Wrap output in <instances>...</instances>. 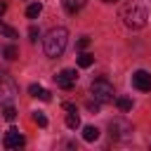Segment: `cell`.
<instances>
[{"instance_id": "cell-1", "label": "cell", "mask_w": 151, "mask_h": 151, "mask_svg": "<svg viewBox=\"0 0 151 151\" xmlns=\"http://www.w3.org/2000/svg\"><path fill=\"white\" fill-rule=\"evenodd\" d=\"M66 42H68V31L61 28V26L52 28V31L45 35V54L52 57V59L61 57L64 50H66Z\"/></svg>"}, {"instance_id": "cell-12", "label": "cell", "mask_w": 151, "mask_h": 151, "mask_svg": "<svg viewBox=\"0 0 151 151\" xmlns=\"http://www.w3.org/2000/svg\"><path fill=\"white\" fill-rule=\"evenodd\" d=\"M92 64H94V57H92L90 52H83V54L78 57V66H80V68H90Z\"/></svg>"}, {"instance_id": "cell-20", "label": "cell", "mask_w": 151, "mask_h": 151, "mask_svg": "<svg viewBox=\"0 0 151 151\" xmlns=\"http://www.w3.org/2000/svg\"><path fill=\"white\" fill-rule=\"evenodd\" d=\"M87 47H90V38L85 35V38H80V40H78V50H87Z\"/></svg>"}, {"instance_id": "cell-23", "label": "cell", "mask_w": 151, "mask_h": 151, "mask_svg": "<svg viewBox=\"0 0 151 151\" xmlns=\"http://www.w3.org/2000/svg\"><path fill=\"white\" fill-rule=\"evenodd\" d=\"M64 109H66V111H76V104H71V101H66V104H64Z\"/></svg>"}, {"instance_id": "cell-13", "label": "cell", "mask_w": 151, "mask_h": 151, "mask_svg": "<svg viewBox=\"0 0 151 151\" xmlns=\"http://www.w3.org/2000/svg\"><path fill=\"white\" fill-rule=\"evenodd\" d=\"M80 125V118H78V111H68L66 113V127H71V130H76Z\"/></svg>"}, {"instance_id": "cell-3", "label": "cell", "mask_w": 151, "mask_h": 151, "mask_svg": "<svg viewBox=\"0 0 151 151\" xmlns=\"http://www.w3.org/2000/svg\"><path fill=\"white\" fill-rule=\"evenodd\" d=\"M90 92H92V97L97 99V101H113V85L106 80V78H97V80H92V85H90Z\"/></svg>"}, {"instance_id": "cell-24", "label": "cell", "mask_w": 151, "mask_h": 151, "mask_svg": "<svg viewBox=\"0 0 151 151\" xmlns=\"http://www.w3.org/2000/svg\"><path fill=\"white\" fill-rule=\"evenodd\" d=\"M5 9H7V5H5V2H0V14H2Z\"/></svg>"}, {"instance_id": "cell-15", "label": "cell", "mask_w": 151, "mask_h": 151, "mask_svg": "<svg viewBox=\"0 0 151 151\" xmlns=\"http://www.w3.org/2000/svg\"><path fill=\"white\" fill-rule=\"evenodd\" d=\"M116 106H118L120 111H130V109H132V99H127V97H116Z\"/></svg>"}, {"instance_id": "cell-18", "label": "cell", "mask_w": 151, "mask_h": 151, "mask_svg": "<svg viewBox=\"0 0 151 151\" xmlns=\"http://www.w3.org/2000/svg\"><path fill=\"white\" fill-rule=\"evenodd\" d=\"M2 116H5L7 120H14V118H17V109H14L12 104H7V106H2Z\"/></svg>"}, {"instance_id": "cell-9", "label": "cell", "mask_w": 151, "mask_h": 151, "mask_svg": "<svg viewBox=\"0 0 151 151\" xmlns=\"http://www.w3.org/2000/svg\"><path fill=\"white\" fill-rule=\"evenodd\" d=\"M59 2H61V7H64L68 14H76V12H80V9L85 7L87 0H59Z\"/></svg>"}, {"instance_id": "cell-17", "label": "cell", "mask_w": 151, "mask_h": 151, "mask_svg": "<svg viewBox=\"0 0 151 151\" xmlns=\"http://www.w3.org/2000/svg\"><path fill=\"white\" fill-rule=\"evenodd\" d=\"M2 54H5V59H17L19 50H17L14 45H5V47H2Z\"/></svg>"}, {"instance_id": "cell-5", "label": "cell", "mask_w": 151, "mask_h": 151, "mask_svg": "<svg viewBox=\"0 0 151 151\" xmlns=\"http://www.w3.org/2000/svg\"><path fill=\"white\" fill-rule=\"evenodd\" d=\"M109 132H111L113 139H130L134 130H132V125H130L125 118H113V120L109 123Z\"/></svg>"}, {"instance_id": "cell-16", "label": "cell", "mask_w": 151, "mask_h": 151, "mask_svg": "<svg viewBox=\"0 0 151 151\" xmlns=\"http://www.w3.org/2000/svg\"><path fill=\"white\" fill-rule=\"evenodd\" d=\"M0 33L5 35V38H17L19 33H17V28H12V26H7L5 21H0Z\"/></svg>"}, {"instance_id": "cell-10", "label": "cell", "mask_w": 151, "mask_h": 151, "mask_svg": "<svg viewBox=\"0 0 151 151\" xmlns=\"http://www.w3.org/2000/svg\"><path fill=\"white\" fill-rule=\"evenodd\" d=\"M28 92H31L33 97L42 99V101H50V92H47V90H45L42 85H35V83H33V85H28Z\"/></svg>"}, {"instance_id": "cell-22", "label": "cell", "mask_w": 151, "mask_h": 151, "mask_svg": "<svg viewBox=\"0 0 151 151\" xmlns=\"http://www.w3.org/2000/svg\"><path fill=\"white\" fill-rule=\"evenodd\" d=\"M99 104H101V101H97V99H94V101H87V109H90V111H99Z\"/></svg>"}, {"instance_id": "cell-21", "label": "cell", "mask_w": 151, "mask_h": 151, "mask_svg": "<svg viewBox=\"0 0 151 151\" xmlns=\"http://www.w3.org/2000/svg\"><path fill=\"white\" fill-rule=\"evenodd\" d=\"M28 35H31V40H38V35H40V31H38L35 26H31V28H28Z\"/></svg>"}, {"instance_id": "cell-4", "label": "cell", "mask_w": 151, "mask_h": 151, "mask_svg": "<svg viewBox=\"0 0 151 151\" xmlns=\"http://www.w3.org/2000/svg\"><path fill=\"white\" fill-rule=\"evenodd\" d=\"M17 92H19L17 83H14L7 73H0V106L12 104V99L17 97Z\"/></svg>"}, {"instance_id": "cell-2", "label": "cell", "mask_w": 151, "mask_h": 151, "mask_svg": "<svg viewBox=\"0 0 151 151\" xmlns=\"http://www.w3.org/2000/svg\"><path fill=\"white\" fill-rule=\"evenodd\" d=\"M120 19H123V24H125L127 28H144V26H146L149 14H146L144 5H139V2H130V5H125V7H123Z\"/></svg>"}, {"instance_id": "cell-14", "label": "cell", "mask_w": 151, "mask_h": 151, "mask_svg": "<svg viewBox=\"0 0 151 151\" xmlns=\"http://www.w3.org/2000/svg\"><path fill=\"white\" fill-rule=\"evenodd\" d=\"M40 12H42V5H40V2H31V5L26 7V17H28V19H35Z\"/></svg>"}, {"instance_id": "cell-7", "label": "cell", "mask_w": 151, "mask_h": 151, "mask_svg": "<svg viewBox=\"0 0 151 151\" xmlns=\"http://www.w3.org/2000/svg\"><path fill=\"white\" fill-rule=\"evenodd\" d=\"M2 144H5V149H21L26 144V139H24V134L17 127H9L7 134H5V139H2Z\"/></svg>"}, {"instance_id": "cell-8", "label": "cell", "mask_w": 151, "mask_h": 151, "mask_svg": "<svg viewBox=\"0 0 151 151\" xmlns=\"http://www.w3.org/2000/svg\"><path fill=\"white\" fill-rule=\"evenodd\" d=\"M132 85L139 92H151V73L149 71H134L132 73Z\"/></svg>"}, {"instance_id": "cell-25", "label": "cell", "mask_w": 151, "mask_h": 151, "mask_svg": "<svg viewBox=\"0 0 151 151\" xmlns=\"http://www.w3.org/2000/svg\"><path fill=\"white\" fill-rule=\"evenodd\" d=\"M104 2H116V0H104Z\"/></svg>"}, {"instance_id": "cell-6", "label": "cell", "mask_w": 151, "mask_h": 151, "mask_svg": "<svg viewBox=\"0 0 151 151\" xmlns=\"http://www.w3.org/2000/svg\"><path fill=\"white\" fill-rule=\"evenodd\" d=\"M76 80H78V76H76L73 68H64V71H59V73L54 76V83H57L61 90H71V87L76 85Z\"/></svg>"}, {"instance_id": "cell-11", "label": "cell", "mask_w": 151, "mask_h": 151, "mask_svg": "<svg viewBox=\"0 0 151 151\" xmlns=\"http://www.w3.org/2000/svg\"><path fill=\"white\" fill-rule=\"evenodd\" d=\"M97 137H99V130H97L94 125H85V127H83V139H85V142H94Z\"/></svg>"}, {"instance_id": "cell-19", "label": "cell", "mask_w": 151, "mask_h": 151, "mask_svg": "<svg viewBox=\"0 0 151 151\" xmlns=\"http://www.w3.org/2000/svg\"><path fill=\"white\" fill-rule=\"evenodd\" d=\"M33 123H35V125H40V127H45V125H47V118H45V113H40V111H33Z\"/></svg>"}]
</instances>
